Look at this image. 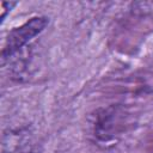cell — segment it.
Masks as SVG:
<instances>
[{"label": "cell", "instance_id": "obj_1", "mask_svg": "<svg viewBox=\"0 0 153 153\" xmlns=\"http://www.w3.org/2000/svg\"><path fill=\"white\" fill-rule=\"evenodd\" d=\"M48 25L47 17H32L24 24L11 30L1 50V62L5 63L22 49H24Z\"/></svg>", "mask_w": 153, "mask_h": 153}, {"label": "cell", "instance_id": "obj_2", "mask_svg": "<svg viewBox=\"0 0 153 153\" xmlns=\"http://www.w3.org/2000/svg\"><path fill=\"white\" fill-rule=\"evenodd\" d=\"M17 5V2H10V1H2L1 2V22L5 20L7 13Z\"/></svg>", "mask_w": 153, "mask_h": 153}]
</instances>
